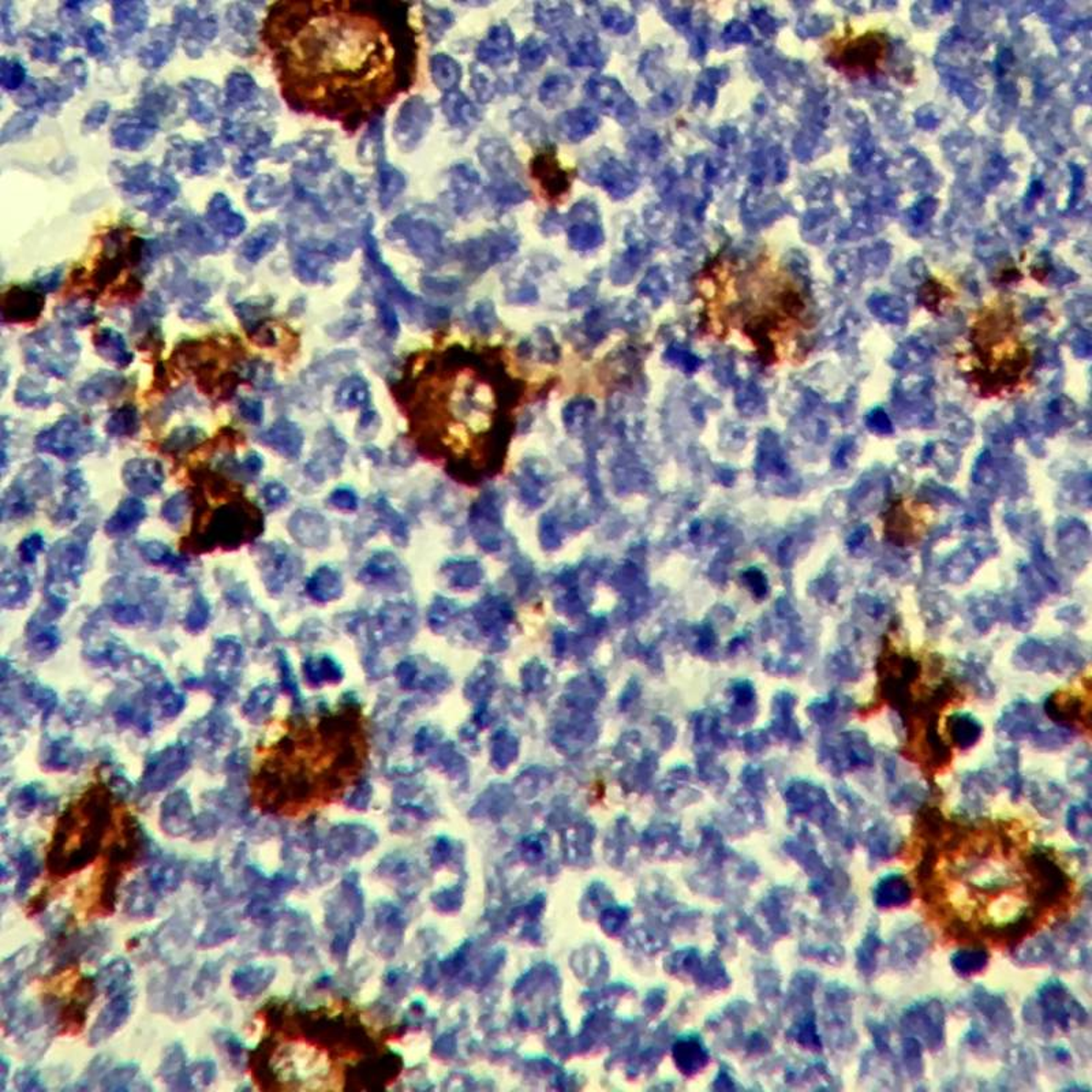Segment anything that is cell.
<instances>
[{"mask_svg":"<svg viewBox=\"0 0 1092 1092\" xmlns=\"http://www.w3.org/2000/svg\"><path fill=\"white\" fill-rule=\"evenodd\" d=\"M279 57L296 103L357 128L396 92L398 52L374 14L351 3H294Z\"/></svg>","mask_w":1092,"mask_h":1092,"instance_id":"obj_1","label":"cell"},{"mask_svg":"<svg viewBox=\"0 0 1092 1092\" xmlns=\"http://www.w3.org/2000/svg\"><path fill=\"white\" fill-rule=\"evenodd\" d=\"M370 750L368 717L357 703L302 722L275 745L266 764L269 805L299 814L339 802L364 778Z\"/></svg>","mask_w":1092,"mask_h":1092,"instance_id":"obj_2","label":"cell"},{"mask_svg":"<svg viewBox=\"0 0 1092 1092\" xmlns=\"http://www.w3.org/2000/svg\"><path fill=\"white\" fill-rule=\"evenodd\" d=\"M956 365L979 398H1014L1033 387L1035 353L1012 296H990L971 313Z\"/></svg>","mask_w":1092,"mask_h":1092,"instance_id":"obj_3","label":"cell"},{"mask_svg":"<svg viewBox=\"0 0 1092 1092\" xmlns=\"http://www.w3.org/2000/svg\"><path fill=\"white\" fill-rule=\"evenodd\" d=\"M825 62L849 81L873 79L887 73L892 37L876 22H844L822 43Z\"/></svg>","mask_w":1092,"mask_h":1092,"instance_id":"obj_4","label":"cell"},{"mask_svg":"<svg viewBox=\"0 0 1092 1092\" xmlns=\"http://www.w3.org/2000/svg\"><path fill=\"white\" fill-rule=\"evenodd\" d=\"M263 530V513L253 503L238 500L217 508L206 529L189 538L194 550H212L216 546L230 550L255 540Z\"/></svg>","mask_w":1092,"mask_h":1092,"instance_id":"obj_5","label":"cell"},{"mask_svg":"<svg viewBox=\"0 0 1092 1092\" xmlns=\"http://www.w3.org/2000/svg\"><path fill=\"white\" fill-rule=\"evenodd\" d=\"M1087 661V654L1080 643L1066 640L1047 643L1041 640H1028L1014 651V665L1019 670L1042 673L1077 672Z\"/></svg>","mask_w":1092,"mask_h":1092,"instance_id":"obj_6","label":"cell"},{"mask_svg":"<svg viewBox=\"0 0 1092 1092\" xmlns=\"http://www.w3.org/2000/svg\"><path fill=\"white\" fill-rule=\"evenodd\" d=\"M25 357L44 373L65 379L78 359L79 346L65 334L41 331L25 340Z\"/></svg>","mask_w":1092,"mask_h":1092,"instance_id":"obj_7","label":"cell"},{"mask_svg":"<svg viewBox=\"0 0 1092 1092\" xmlns=\"http://www.w3.org/2000/svg\"><path fill=\"white\" fill-rule=\"evenodd\" d=\"M95 445L96 437L92 429L73 415L60 418L55 425L41 431L36 437V448L38 451L65 461L87 455Z\"/></svg>","mask_w":1092,"mask_h":1092,"instance_id":"obj_8","label":"cell"},{"mask_svg":"<svg viewBox=\"0 0 1092 1092\" xmlns=\"http://www.w3.org/2000/svg\"><path fill=\"white\" fill-rule=\"evenodd\" d=\"M390 238L401 239L418 258L436 265L445 255L444 234L439 225L423 217L400 214L388 228Z\"/></svg>","mask_w":1092,"mask_h":1092,"instance_id":"obj_9","label":"cell"},{"mask_svg":"<svg viewBox=\"0 0 1092 1092\" xmlns=\"http://www.w3.org/2000/svg\"><path fill=\"white\" fill-rule=\"evenodd\" d=\"M51 486L48 467L37 462L29 464L3 496V519H21L30 515L35 511L36 500L43 497Z\"/></svg>","mask_w":1092,"mask_h":1092,"instance_id":"obj_10","label":"cell"},{"mask_svg":"<svg viewBox=\"0 0 1092 1092\" xmlns=\"http://www.w3.org/2000/svg\"><path fill=\"white\" fill-rule=\"evenodd\" d=\"M515 249V236L497 230L464 242L459 246L458 255L470 268L483 272L507 260Z\"/></svg>","mask_w":1092,"mask_h":1092,"instance_id":"obj_11","label":"cell"},{"mask_svg":"<svg viewBox=\"0 0 1092 1092\" xmlns=\"http://www.w3.org/2000/svg\"><path fill=\"white\" fill-rule=\"evenodd\" d=\"M432 123L431 104L421 96H412L399 109L393 123V139L403 152H412L428 134Z\"/></svg>","mask_w":1092,"mask_h":1092,"instance_id":"obj_12","label":"cell"},{"mask_svg":"<svg viewBox=\"0 0 1092 1092\" xmlns=\"http://www.w3.org/2000/svg\"><path fill=\"white\" fill-rule=\"evenodd\" d=\"M532 175L540 184L546 200L552 203L568 195L574 180V175L561 166L553 150H543L536 155L532 161Z\"/></svg>","mask_w":1092,"mask_h":1092,"instance_id":"obj_13","label":"cell"},{"mask_svg":"<svg viewBox=\"0 0 1092 1092\" xmlns=\"http://www.w3.org/2000/svg\"><path fill=\"white\" fill-rule=\"evenodd\" d=\"M921 503L915 497H900L889 505L884 514V532L888 540L896 546H909L919 537L920 521L915 518L913 513L918 510Z\"/></svg>","mask_w":1092,"mask_h":1092,"instance_id":"obj_14","label":"cell"},{"mask_svg":"<svg viewBox=\"0 0 1092 1092\" xmlns=\"http://www.w3.org/2000/svg\"><path fill=\"white\" fill-rule=\"evenodd\" d=\"M448 200L456 213L467 216L477 208L481 200V177L474 167L466 163L453 166L448 177Z\"/></svg>","mask_w":1092,"mask_h":1092,"instance_id":"obj_15","label":"cell"},{"mask_svg":"<svg viewBox=\"0 0 1092 1092\" xmlns=\"http://www.w3.org/2000/svg\"><path fill=\"white\" fill-rule=\"evenodd\" d=\"M123 483L137 496H152L163 488L164 470L153 459H131L122 469Z\"/></svg>","mask_w":1092,"mask_h":1092,"instance_id":"obj_16","label":"cell"},{"mask_svg":"<svg viewBox=\"0 0 1092 1092\" xmlns=\"http://www.w3.org/2000/svg\"><path fill=\"white\" fill-rule=\"evenodd\" d=\"M1041 716L1035 705L1028 701H1016L1004 711L997 723V731L1012 740L1034 739L1039 731Z\"/></svg>","mask_w":1092,"mask_h":1092,"instance_id":"obj_17","label":"cell"},{"mask_svg":"<svg viewBox=\"0 0 1092 1092\" xmlns=\"http://www.w3.org/2000/svg\"><path fill=\"white\" fill-rule=\"evenodd\" d=\"M515 55V40L513 30L505 24L491 27L488 35L477 47V59L489 68H502L508 65Z\"/></svg>","mask_w":1092,"mask_h":1092,"instance_id":"obj_18","label":"cell"},{"mask_svg":"<svg viewBox=\"0 0 1092 1092\" xmlns=\"http://www.w3.org/2000/svg\"><path fill=\"white\" fill-rule=\"evenodd\" d=\"M87 558V541L82 537L60 541L52 550L49 557V572L52 577L76 580L84 568Z\"/></svg>","mask_w":1092,"mask_h":1092,"instance_id":"obj_19","label":"cell"},{"mask_svg":"<svg viewBox=\"0 0 1092 1092\" xmlns=\"http://www.w3.org/2000/svg\"><path fill=\"white\" fill-rule=\"evenodd\" d=\"M260 439L266 447L272 448L283 458L290 461L298 459L304 448L302 429L287 418L277 420L268 431L261 434Z\"/></svg>","mask_w":1092,"mask_h":1092,"instance_id":"obj_20","label":"cell"},{"mask_svg":"<svg viewBox=\"0 0 1092 1092\" xmlns=\"http://www.w3.org/2000/svg\"><path fill=\"white\" fill-rule=\"evenodd\" d=\"M44 301L40 294L27 288L14 287L3 296V320L10 323H29L35 321L43 310Z\"/></svg>","mask_w":1092,"mask_h":1092,"instance_id":"obj_21","label":"cell"},{"mask_svg":"<svg viewBox=\"0 0 1092 1092\" xmlns=\"http://www.w3.org/2000/svg\"><path fill=\"white\" fill-rule=\"evenodd\" d=\"M478 158L484 169L491 175L492 183L511 182L516 164L513 152L504 141L499 139H486L478 147Z\"/></svg>","mask_w":1092,"mask_h":1092,"instance_id":"obj_22","label":"cell"},{"mask_svg":"<svg viewBox=\"0 0 1092 1092\" xmlns=\"http://www.w3.org/2000/svg\"><path fill=\"white\" fill-rule=\"evenodd\" d=\"M327 442H321V447L316 451L307 469L310 477L316 481L326 480L329 472H338L346 453V442L342 437H338L334 431H328Z\"/></svg>","mask_w":1092,"mask_h":1092,"instance_id":"obj_23","label":"cell"},{"mask_svg":"<svg viewBox=\"0 0 1092 1092\" xmlns=\"http://www.w3.org/2000/svg\"><path fill=\"white\" fill-rule=\"evenodd\" d=\"M1045 711L1050 719L1069 729L1075 723L1087 724L1086 722L1090 720L1082 698L1076 697V695L1064 694V692L1050 695L1045 702ZM1088 725L1090 724H1087V727Z\"/></svg>","mask_w":1092,"mask_h":1092,"instance_id":"obj_24","label":"cell"},{"mask_svg":"<svg viewBox=\"0 0 1092 1092\" xmlns=\"http://www.w3.org/2000/svg\"><path fill=\"white\" fill-rule=\"evenodd\" d=\"M147 518V507L141 500L128 497L118 505L117 511L106 522V533L111 537H122L134 532Z\"/></svg>","mask_w":1092,"mask_h":1092,"instance_id":"obj_25","label":"cell"},{"mask_svg":"<svg viewBox=\"0 0 1092 1092\" xmlns=\"http://www.w3.org/2000/svg\"><path fill=\"white\" fill-rule=\"evenodd\" d=\"M442 114L456 129H472L480 122L481 115L475 104L461 90L445 93L442 101Z\"/></svg>","mask_w":1092,"mask_h":1092,"instance_id":"obj_26","label":"cell"},{"mask_svg":"<svg viewBox=\"0 0 1092 1092\" xmlns=\"http://www.w3.org/2000/svg\"><path fill=\"white\" fill-rule=\"evenodd\" d=\"M128 387V380L117 373L101 371L85 382L79 390L78 398L82 403L93 404L104 399L117 398Z\"/></svg>","mask_w":1092,"mask_h":1092,"instance_id":"obj_27","label":"cell"},{"mask_svg":"<svg viewBox=\"0 0 1092 1092\" xmlns=\"http://www.w3.org/2000/svg\"><path fill=\"white\" fill-rule=\"evenodd\" d=\"M96 351L99 356L103 357L107 361L114 362L115 365L126 368L133 362L134 356L128 348L125 338L111 328H103L96 332L93 338Z\"/></svg>","mask_w":1092,"mask_h":1092,"instance_id":"obj_28","label":"cell"},{"mask_svg":"<svg viewBox=\"0 0 1092 1092\" xmlns=\"http://www.w3.org/2000/svg\"><path fill=\"white\" fill-rule=\"evenodd\" d=\"M66 486L68 488V494L63 497L59 507L55 511L54 518L57 524H70L78 515L79 507H81V499L84 497L85 485L84 478L78 470H71L65 477Z\"/></svg>","mask_w":1092,"mask_h":1092,"instance_id":"obj_29","label":"cell"},{"mask_svg":"<svg viewBox=\"0 0 1092 1092\" xmlns=\"http://www.w3.org/2000/svg\"><path fill=\"white\" fill-rule=\"evenodd\" d=\"M949 736L952 742L960 748V750H968L973 747L981 739L983 733V727L981 723L967 713H956L949 716L948 722Z\"/></svg>","mask_w":1092,"mask_h":1092,"instance_id":"obj_30","label":"cell"},{"mask_svg":"<svg viewBox=\"0 0 1092 1092\" xmlns=\"http://www.w3.org/2000/svg\"><path fill=\"white\" fill-rule=\"evenodd\" d=\"M431 76L434 85L442 92L450 93L458 90L463 71H462L461 65L452 57H448L447 54H436L431 59Z\"/></svg>","mask_w":1092,"mask_h":1092,"instance_id":"obj_31","label":"cell"},{"mask_svg":"<svg viewBox=\"0 0 1092 1092\" xmlns=\"http://www.w3.org/2000/svg\"><path fill=\"white\" fill-rule=\"evenodd\" d=\"M406 177L387 161L379 164V201L382 209H388L406 189Z\"/></svg>","mask_w":1092,"mask_h":1092,"instance_id":"obj_32","label":"cell"},{"mask_svg":"<svg viewBox=\"0 0 1092 1092\" xmlns=\"http://www.w3.org/2000/svg\"><path fill=\"white\" fill-rule=\"evenodd\" d=\"M335 401L339 409L353 410L357 407H366L370 401V390L364 377H348L340 384Z\"/></svg>","mask_w":1092,"mask_h":1092,"instance_id":"obj_33","label":"cell"},{"mask_svg":"<svg viewBox=\"0 0 1092 1092\" xmlns=\"http://www.w3.org/2000/svg\"><path fill=\"white\" fill-rule=\"evenodd\" d=\"M186 761V753L183 748L178 747V745L167 748L152 762V766L150 769V773H152V781H161V784H164V781L169 778L177 777V773H182L181 770L183 769Z\"/></svg>","mask_w":1092,"mask_h":1092,"instance_id":"obj_34","label":"cell"},{"mask_svg":"<svg viewBox=\"0 0 1092 1092\" xmlns=\"http://www.w3.org/2000/svg\"><path fill=\"white\" fill-rule=\"evenodd\" d=\"M139 410L131 404L120 407L109 415L106 423L107 433L114 437H133L140 431Z\"/></svg>","mask_w":1092,"mask_h":1092,"instance_id":"obj_35","label":"cell"},{"mask_svg":"<svg viewBox=\"0 0 1092 1092\" xmlns=\"http://www.w3.org/2000/svg\"><path fill=\"white\" fill-rule=\"evenodd\" d=\"M384 133H382L381 120H377L370 128L366 130L364 139L361 140V144L359 148V158L366 166L370 164H377L379 166L384 158Z\"/></svg>","mask_w":1092,"mask_h":1092,"instance_id":"obj_36","label":"cell"},{"mask_svg":"<svg viewBox=\"0 0 1092 1092\" xmlns=\"http://www.w3.org/2000/svg\"><path fill=\"white\" fill-rule=\"evenodd\" d=\"M205 437L206 434L203 433V431L195 426L178 428L164 440L161 448H163V452L180 455V453L189 452L192 448L198 447L205 440Z\"/></svg>","mask_w":1092,"mask_h":1092,"instance_id":"obj_37","label":"cell"},{"mask_svg":"<svg viewBox=\"0 0 1092 1092\" xmlns=\"http://www.w3.org/2000/svg\"><path fill=\"white\" fill-rule=\"evenodd\" d=\"M423 21L426 25L429 40L437 43L444 37L448 29L452 27L455 16L447 8H437L431 5H423Z\"/></svg>","mask_w":1092,"mask_h":1092,"instance_id":"obj_38","label":"cell"},{"mask_svg":"<svg viewBox=\"0 0 1092 1092\" xmlns=\"http://www.w3.org/2000/svg\"><path fill=\"white\" fill-rule=\"evenodd\" d=\"M29 580L25 575L18 574V572L3 574L2 602L5 607L24 605L29 596Z\"/></svg>","mask_w":1092,"mask_h":1092,"instance_id":"obj_39","label":"cell"},{"mask_svg":"<svg viewBox=\"0 0 1092 1092\" xmlns=\"http://www.w3.org/2000/svg\"><path fill=\"white\" fill-rule=\"evenodd\" d=\"M962 673L967 683L972 687L973 692L981 698L994 697V684L990 681L986 673V668L979 660L971 659L962 665Z\"/></svg>","mask_w":1092,"mask_h":1092,"instance_id":"obj_40","label":"cell"},{"mask_svg":"<svg viewBox=\"0 0 1092 1092\" xmlns=\"http://www.w3.org/2000/svg\"><path fill=\"white\" fill-rule=\"evenodd\" d=\"M954 296H956V293H954L953 287L949 286L945 280L935 276L927 280L920 290V299L930 310L942 307L946 301H952Z\"/></svg>","mask_w":1092,"mask_h":1092,"instance_id":"obj_41","label":"cell"},{"mask_svg":"<svg viewBox=\"0 0 1092 1092\" xmlns=\"http://www.w3.org/2000/svg\"><path fill=\"white\" fill-rule=\"evenodd\" d=\"M16 400L24 406L47 407L51 403L52 398L37 382L25 377L19 381L18 388H16Z\"/></svg>","mask_w":1092,"mask_h":1092,"instance_id":"obj_42","label":"cell"},{"mask_svg":"<svg viewBox=\"0 0 1092 1092\" xmlns=\"http://www.w3.org/2000/svg\"><path fill=\"white\" fill-rule=\"evenodd\" d=\"M141 552L148 561L158 564V566H166L172 567V569H180L184 564L182 558L175 556L169 546L158 543V541L145 543L144 546H141Z\"/></svg>","mask_w":1092,"mask_h":1092,"instance_id":"obj_43","label":"cell"},{"mask_svg":"<svg viewBox=\"0 0 1092 1092\" xmlns=\"http://www.w3.org/2000/svg\"><path fill=\"white\" fill-rule=\"evenodd\" d=\"M190 504L192 502H190L189 494L180 492L164 503L163 508H161V516L172 526H181L189 513Z\"/></svg>","mask_w":1092,"mask_h":1092,"instance_id":"obj_44","label":"cell"},{"mask_svg":"<svg viewBox=\"0 0 1092 1092\" xmlns=\"http://www.w3.org/2000/svg\"><path fill=\"white\" fill-rule=\"evenodd\" d=\"M473 321L483 334H491L497 327L496 310L489 299L478 302L473 310Z\"/></svg>","mask_w":1092,"mask_h":1092,"instance_id":"obj_45","label":"cell"},{"mask_svg":"<svg viewBox=\"0 0 1092 1092\" xmlns=\"http://www.w3.org/2000/svg\"><path fill=\"white\" fill-rule=\"evenodd\" d=\"M209 621V604L203 597H195L186 615V626L190 631H200Z\"/></svg>","mask_w":1092,"mask_h":1092,"instance_id":"obj_46","label":"cell"},{"mask_svg":"<svg viewBox=\"0 0 1092 1092\" xmlns=\"http://www.w3.org/2000/svg\"><path fill=\"white\" fill-rule=\"evenodd\" d=\"M472 87L480 103H489L494 98L496 88L494 82L486 76L485 71L480 70L477 66L472 68Z\"/></svg>","mask_w":1092,"mask_h":1092,"instance_id":"obj_47","label":"cell"},{"mask_svg":"<svg viewBox=\"0 0 1092 1092\" xmlns=\"http://www.w3.org/2000/svg\"><path fill=\"white\" fill-rule=\"evenodd\" d=\"M261 496L268 507L279 508L290 500V492L280 483H268L261 489Z\"/></svg>","mask_w":1092,"mask_h":1092,"instance_id":"obj_48","label":"cell"},{"mask_svg":"<svg viewBox=\"0 0 1092 1092\" xmlns=\"http://www.w3.org/2000/svg\"><path fill=\"white\" fill-rule=\"evenodd\" d=\"M329 503L335 508L343 511H356L359 508V496L350 488H338L329 494Z\"/></svg>","mask_w":1092,"mask_h":1092,"instance_id":"obj_49","label":"cell"},{"mask_svg":"<svg viewBox=\"0 0 1092 1092\" xmlns=\"http://www.w3.org/2000/svg\"><path fill=\"white\" fill-rule=\"evenodd\" d=\"M377 309H379L380 320H381L382 327L390 337H398L399 320L395 309L388 304L385 299H377Z\"/></svg>","mask_w":1092,"mask_h":1092,"instance_id":"obj_50","label":"cell"},{"mask_svg":"<svg viewBox=\"0 0 1092 1092\" xmlns=\"http://www.w3.org/2000/svg\"><path fill=\"white\" fill-rule=\"evenodd\" d=\"M239 414L246 422L258 425L264 420V404L257 399H242L239 401Z\"/></svg>","mask_w":1092,"mask_h":1092,"instance_id":"obj_51","label":"cell"},{"mask_svg":"<svg viewBox=\"0 0 1092 1092\" xmlns=\"http://www.w3.org/2000/svg\"><path fill=\"white\" fill-rule=\"evenodd\" d=\"M44 549V538L40 535L27 536L21 544H19V556L21 560L25 563H35L37 556L40 555L41 550Z\"/></svg>","mask_w":1092,"mask_h":1092,"instance_id":"obj_52","label":"cell"},{"mask_svg":"<svg viewBox=\"0 0 1092 1092\" xmlns=\"http://www.w3.org/2000/svg\"><path fill=\"white\" fill-rule=\"evenodd\" d=\"M59 638H57V631L54 629H41V631L35 632V637L32 638V645L38 653H51L57 648Z\"/></svg>","mask_w":1092,"mask_h":1092,"instance_id":"obj_53","label":"cell"},{"mask_svg":"<svg viewBox=\"0 0 1092 1092\" xmlns=\"http://www.w3.org/2000/svg\"><path fill=\"white\" fill-rule=\"evenodd\" d=\"M263 458H261L258 453L252 452L249 453V455H246V458L242 461V464L238 463L236 464L235 469L231 470H233V472L234 470H235V472H241L242 469V472H244V477H257V475L260 474L261 470H263Z\"/></svg>","mask_w":1092,"mask_h":1092,"instance_id":"obj_54","label":"cell"},{"mask_svg":"<svg viewBox=\"0 0 1092 1092\" xmlns=\"http://www.w3.org/2000/svg\"><path fill=\"white\" fill-rule=\"evenodd\" d=\"M543 59L544 52L543 49L537 46V43L527 41V43L522 47L521 62L524 63L526 68H537V66L543 62Z\"/></svg>","mask_w":1092,"mask_h":1092,"instance_id":"obj_55","label":"cell"}]
</instances>
